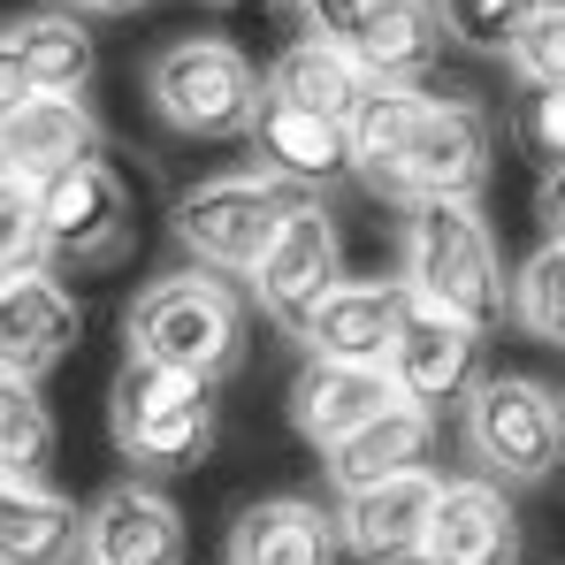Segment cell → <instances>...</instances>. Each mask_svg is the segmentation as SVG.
Here are the masks:
<instances>
[{"label": "cell", "instance_id": "1", "mask_svg": "<svg viewBox=\"0 0 565 565\" xmlns=\"http://www.w3.org/2000/svg\"><path fill=\"white\" fill-rule=\"evenodd\" d=\"M352 177L397 206H420V199L473 206L497 177V122L467 93L367 85V99L352 107Z\"/></svg>", "mask_w": 565, "mask_h": 565}, {"label": "cell", "instance_id": "2", "mask_svg": "<svg viewBox=\"0 0 565 565\" xmlns=\"http://www.w3.org/2000/svg\"><path fill=\"white\" fill-rule=\"evenodd\" d=\"M397 282L413 290V306L459 321L473 337H489L512 313V282H504V260H497V237H489L481 206H467V199H420V206H405Z\"/></svg>", "mask_w": 565, "mask_h": 565}, {"label": "cell", "instance_id": "3", "mask_svg": "<svg viewBox=\"0 0 565 565\" xmlns=\"http://www.w3.org/2000/svg\"><path fill=\"white\" fill-rule=\"evenodd\" d=\"M122 344L146 367H169V375H191V382L222 390L245 367V352H253V321H245V298L230 290V276L184 268V276H161L130 298Z\"/></svg>", "mask_w": 565, "mask_h": 565}, {"label": "cell", "instance_id": "4", "mask_svg": "<svg viewBox=\"0 0 565 565\" xmlns=\"http://www.w3.org/2000/svg\"><path fill=\"white\" fill-rule=\"evenodd\" d=\"M146 99L177 138H253L268 77L253 70L245 46H230L214 31H191V39H169L146 62Z\"/></svg>", "mask_w": 565, "mask_h": 565}, {"label": "cell", "instance_id": "5", "mask_svg": "<svg viewBox=\"0 0 565 565\" xmlns=\"http://www.w3.org/2000/svg\"><path fill=\"white\" fill-rule=\"evenodd\" d=\"M459 436L481 481L535 489L565 459V397L535 375H481L459 405Z\"/></svg>", "mask_w": 565, "mask_h": 565}, {"label": "cell", "instance_id": "6", "mask_svg": "<svg viewBox=\"0 0 565 565\" xmlns=\"http://www.w3.org/2000/svg\"><path fill=\"white\" fill-rule=\"evenodd\" d=\"M107 436L138 473H177L214 451V382L169 375L146 360H122L107 390Z\"/></svg>", "mask_w": 565, "mask_h": 565}, {"label": "cell", "instance_id": "7", "mask_svg": "<svg viewBox=\"0 0 565 565\" xmlns=\"http://www.w3.org/2000/svg\"><path fill=\"white\" fill-rule=\"evenodd\" d=\"M290 214H298V191L290 184H276L268 169H230V177L191 184L177 199V214H169V230L191 253V268H206V276H253Z\"/></svg>", "mask_w": 565, "mask_h": 565}, {"label": "cell", "instance_id": "8", "mask_svg": "<svg viewBox=\"0 0 565 565\" xmlns=\"http://www.w3.org/2000/svg\"><path fill=\"white\" fill-rule=\"evenodd\" d=\"M39 214H46V260H62V268H115L138 237L130 184L107 153L62 169L54 184H39Z\"/></svg>", "mask_w": 565, "mask_h": 565}, {"label": "cell", "instance_id": "9", "mask_svg": "<svg viewBox=\"0 0 565 565\" xmlns=\"http://www.w3.org/2000/svg\"><path fill=\"white\" fill-rule=\"evenodd\" d=\"M337 282H344V237H337V222H329L321 199H298V214L276 230V245L253 268V298H260V313L276 329L306 337L313 313L337 298Z\"/></svg>", "mask_w": 565, "mask_h": 565}, {"label": "cell", "instance_id": "10", "mask_svg": "<svg viewBox=\"0 0 565 565\" xmlns=\"http://www.w3.org/2000/svg\"><path fill=\"white\" fill-rule=\"evenodd\" d=\"M436 489L444 473H397L382 489H360V497H337V551L352 565H420V543H428V512H436Z\"/></svg>", "mask_w": 565, "mask_h": 565}, {"label": "cell", "instance_id": "11", "mask_svg": "<svg viewBox=\"0 0 565 565\" xmlns=\"http://www.w3.org/2000/svg\"><path fill=\"white\" fill-rule=\"evenodd\" d=\"M184 558H191V527L169 489H153L138 473V481H115L107 497H93L85 565H184Z\"/></svg>", "mask_w": 565, "mask_h": 565}, {"label": "cell", "instance_id": "12", "mask_svg": "<svg viewBox=\"0 0 565 565\" xmlns=\"http://www.w3.org/2000/svg\"><path fill=\"white\" fill-rule=\"evenodd\" d=\"M77 344H85V306L54 276L0 282V375L8 382H31L39 390Z\"/></svg>", "mask_w": 565, "mask_h": 565}, {"label": "cell", "instance_id": "13", "mask_svg": "<svg viewBox=\"0 0 565 565\" xmlns=\"http://www.w3.org/2000/svg\"><path fill=\"white\" fill-rule=\"evenodd\" d=\"M382 375H390V390L405 405H420V413L467 405V390L481 382V337L459 329V321H444V313H428V306H413Z\"/></svg>", "mask_w": 565, "mask_h": 565}, {"label": "cell", "instance_id": "14", "mask_svg": "<svg viewBox=\"0 0 565 565\" xmlns=\"http://www.w3.org/2000/svg\"><path fill=\"white\" fill-rule=\"evenodd\" d=\"M420 565H520V512H512V489L459 473L436 489V512H428V543Z\"/></svg>", "mask_w": 565, "mask_h": 565}, {"label": "cell", "instance_id": "15", "mask_svg": "<svg viewBox=\"0 0 565 565\" xmlns=\"http://www.w3.org/2000/svg\"><path fill=\"white\" fill-rule=\"evenodd\" d=\"M405 313H413V290L397 276H344L337 282V298L313 313V329L298 337L306 344V360H344V367H390V344H397V329H405Z\"/></svg>", "mask_w": 565, "mask_h": 565}, {"label": "cell", "instance_id": "16", "mask_svg": "<svg viewBox=\"0 0 565 565\" xmlns=\"http://www.w3.org/2000/svg\"><path fill=\"white\" fill-rule=\"evenodd\" d=\"M93 153H99V122L85 107V93H39L0 122V177L54 184L62 169H77Z\"/></svg>", "mask_w": 565, "mask_h": 565}, {"label": "cell", "instance_id": "17", "mask_svg": "<svg viewBox=\"0 0 565 565\" xmlns=\"http://www.w3.org/2000/svg\"><path fill=\"white\" fill-rule=\"evenodd\" d=\"M253 146H260V169H268L276 184L313 191V199L352 177V122H337V115H306V107L260 99Z\"/></svg>", "mask_w": 565, "mask_h": 565}, {"label": "cell", "instance_id": "18", "mask_svg": "<svg viewBox=\"0 0 565 565\" xmlns=\"http://www.w3.org/2000/svg\"><path fill=\"white\" fill-rule=\"evenodd\" d=\"M397 405V390L382 367H344V360H306L298 382H290V428L329 459L344 436H360L375 413Z\"/></svg>", "mask_w": 565, "mask_h": 565}, {"label": "cell", "instance_id": "19", "mask_svg": "<svg viewBox=\"0 0 565 565\" xmlns=\"http://www.w3.org/2000/svg\"><path fill=\"white\" fill-rule=\"evenodd\" d=\"M344 54L367 70V85L420 93L436 77V62H444V15H436V0H375Z\"/></svg>", "mask_w": 565, "mask_h": 565}, {"label": "cell", "instance_id": "20", "mask_svg": "<svg viewBox=\"0 0 565 565\" xmlns=\"http://www.w3.org/2000/svg\"><path fill=\"white\" fill-rule=\"evenodd\" d=\"M428 451H436V413H420V405L397 397V405L375 413L360 436H344L321 467L337 481V497H360V489H382V481H397V473H420Z\"/></svg>", "mask_w": 565, "mask_h": 565}, {"label": "cell", "instance_id": "21", "mask_svg": "<svg viewBox=\"0 0 565 565\" xmlns=\"http://www.w3.org/2000/svg\"><path fill=\"white\" fill-rule=\"evenodd\" d=\"M0 565H85V512L46 481L0 473Z\"/></svg>", "mask_w": 565, "mask_h": 565}, {"label": "cell", "instance_id": "22", "mask_svg": "<svg viewBox=\"0 0 565 565\" xmlns=\"http://www.w3.org/2000/svg\"><path fill=\"white\" fill-rule=\"evenodd\" d=\"M230 565H337V520L313 497H260L230 527Z\"/></svg>", "mask_w": 565, "mask_h": 565}, {"label": "cell", "instance_id": "23", "mask_svg": "<svg viewBox=\"0 0 565 565\" xmlns=\"http://www.w3.org/2000/svg\"><path fill=\"white\" fill-rule=\"evenodd\" d=\"M268 99L306 107V115H337V122H352V107L367 99V70H360L337 39L298 31L276 62H268Z\"/></svg>", "mask_w": 565, "mask_h": 565}, {"label": "cell", "instance_id": "24", "mask_svg": "<svg viewBox=\"0 0 565 565\" xmlns=\"http://www.w3.org/2000/svg\"><path fill=\"white\" fill-rule=\"evenodd\" d=\"M8 46H15V62L31 70V85H39V93H85V85H93V70H99L93 31H85V15H70V8L8 23Z\"/></svg>", "mask_w": 565, "mask_h": 565}, {"label": "cell", "instance_id": "25", "mask_svg": "<svg viewBox=\"0 0 565 565\" xmlns=\"http://www.w3.org/2000/svg\"><path fill=\"white\" fill-rule=\"evenodd\" d=\"M512 321H520L535 344L565 352V245L558 237H543V245L512 268Z\"/></svg>", "mask_w": 565, "mask_h": 565}, {"label": "cell", "instance_id": "26", "mask_svg": "<svg viewBox=\"0 0 565 565\" xmlns=\"http://www.w3.org/2000/svg\"><path fill=\"white\" fill-rule=\"evenodd\" d=\"M46 459H54V413L31 382L0 375V473L8 481H46Z\"/></svg>", "mask_w": 565, "mask_h": 565}, {"label": "cell", "instance_id": "27", "mask_svg": "<svg viewBox=\"0 0 565 565\" xmlns=\"http://www.w3.org/2000/svg\"><path fill=\"white\" fill-rule=\"evenodd\" d=\"M46 276V214H39V184L0 177V282Z\"/></svg>", "mask_w": 565, "mask_h": 565}, {"label": "cell", "instance_id": "28", "mask_svg": "<svg viewBox=\"0 0 565 565\" xmlns=\"http://www.w3.org/2000/svg\"><path fill=\"white\" fill-rule=\"evenodd\" d=\"M543 0H436L444 15V39H459L473 54H512V39L535 23Z\"/></svg>", "mask_w": 565, "mask_h": 565}, {"label": "cell", "instance_id": "29", "mask_svg": "<svg viewBox=\"0 0 565 565\" xmlns=\"http://www.w3.org/2000/svg\"><path fill=\"white\" fill-rule=\"evenodd\" d=\"M512 77L527 85V93H551V85H565V0H543L535 8V23L512 39Z\"/></svg>", "mask_w": 565, "mask_h": 565}, {"label": "cell", "instance_id": "30", "mask_svg": "<svg viewBox=\"0 0 565 565\" xmlns=\"http://www.w3.org/2000/svg\"><path fill=\"white\" fill-rule=\"evenodd\" d=\"M520 146L543 153V169H565V85L520 99Z\"/></svg>", "mask_w": 565, "mask_h": 565}, {"label": "cell", "instance_id": "31", "mask_svg": "<svg viewBox=\"0 0 565 565\" xmlns=\"http://www.w3.org/2000/svg\"><path fill=\"white\" fill-rule=\"evenodd\" d=\"M367 8H375V0H298L306 31H313V39H337V46H352V31H360Z\"/></svg>", "mask_w": 565, "mask_h": 565}, {"label": "cell", "instance_id": "32", "mask_svg": "<svg viewBox=\"0 0 565 565\" xmlns=\"http://www.w3.org/2000/svg\"><path fill=\"white\" fill-rule=\"evenodd\" d=\"M23 99H39V85H31V70L15 62V46H8V31H0V122H8Z\"/></svg>", "mask_w": 565, "mask_h": 565}, {"label": "cell", "instance_id": "33", "mask_svg": "<svg viewBox=\"0 0 565 565\" xmlns=\"http://www.w3.org/2000/svg\"><path fill=\"white\" fill-rule=\"evenodd\" d=\"M535 214H543V230L565 245V169H543V184H535Z\"/></svg>", "mask_w": 565, "mask_h": 565}, {"label": "cell", "instance_id": "34", "mask_svg": "<svg viewBox=\"0 0 565 565\" xmlns=\"http://www.w3.org/2000/svg\"><path fill=\"white\" fill-rule=\"evenodd\" d=\"M70 15H138L146 0H62Z\"/></svg>", "mask_w": 565, "mask_h": 565}, {"label": "cell", "instance_id": "35", "mask_svg": "<svg viewBox=\"0 0 565 565\" xmlns=\"http://www.w3.org/2000/svg\"><path fill=\"white\" fill-rule=\"evenodd\" d=\"M214 8H237V0H214Z\"/></svg>", "mask_w": 565, "mask_h": 565}]
</instances>
